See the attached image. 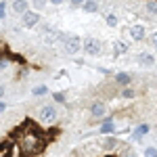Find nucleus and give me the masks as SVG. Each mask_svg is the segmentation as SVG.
<instances>
[{
  "label": "nucleus",
  "instance_id": "f257e3e1",
  "mask_svg": "<svg viewBox=\"0 0 157 157\" xmlns=\"http://www.w3.org/2000/svg\"><path fill=\"white\" fill-rule=\"evenodd\" d=\"M17 149L23 153V157H36L46 149V140L40 136L38 130L27 128V124H25L17 132Z\"/></svg>",
  "mask_w": 157,
  "mask_h": 157
},
{
  "label": "nucleus",
  "instance_id": "f03ea898",
  "mask_svg": "<svg viewBox=\"0 0 157 157\" xmlns=\"http://www.w3.org/2000/svg\"><path fill=\"white\" fill-rule=\"evenodd\" d=\"M36 120L40 126H52L55 121L59 120V111H57L55 105H42L36 111Z\"/></svg>",
  "mask_w": 157,
  "mask_h": 157
},
{
  "label": "nucleus",
  "instance_id": "7ed1b4c3",
  "mask_svg": "<svg viewBox=\"0 0 157 157\" xmlns=\"http://www.w3.org/2000/svg\"><path fill=\"white\" fill-rule=\"evenodd\" d=\"M61 48H63L65 55H78L82 50V38L75 36V34H67V38L61 44Z\"/></svg>",
  "mask_w": 157,
  "mask_h": 157
},
{
  "label": "nucleus",
  "instance_id": "20e7f679",
  "mask_svg": "<svg viewBox=\"0 0 157 157\" xmlns=\"http://www.w3.org/2000/svg\"><path fill=\"white\" fill-rule=\"evenodd\" d=\"M82 50L90 57H98L103 52V42L97 38H82Z\"/></svg>",
  "mask_w": 157,
  "mask_h": 157
},
{
  "label": "nucleus",
  "instance_id": "39448f33",
  "mask_svg": "<svg viewBox=\"0 0 157 157\" xmlns=\"http://www.w3.org/2000/svg\"><path fill=\"white\" fill-rule=\"evenodd\" d=\"M40 19H42V15L38 11H34V9H27V11L21 15V23H23V27H27V29L36 27V25L40 23Z\"/></svg>",
  "mask_w": 157,
  "mask_h": 157
},
{
  "label": "nucleus",
  "instance_id": "423d86ee",
  "mask_svg": "<svg viewBox=\"0 0 157 157\" xmlns=\"http://www.w3.org/2000/svg\"><path fill=\"white\" fill-rule=\"evenodd\" d=\"M107 103L105 101H97V103H92V107H90V120L92 121H101L103 117H107Z\"/></svg>",
  "mask_w": 157,
  "mask_h": 157
},
{
  "label": "nucleus",
  "instance_id": "0eeeda50",
  "mask_svg": "<svg viewBox=\"0 0 157 157\" xmlns=\"http://www.w3.org/2000/svg\"><path fill=\"white\" fill-rule=\"evenodd\" d=\"M128 36H130V40H134V42H143L147 38V27L143 23L128 25Z\"/></svg>",
  "mask_w": 157,
  "mask_h": 157
},
{
  "label": "nucleus",
  "instance_id": "6e6552de",
  "mask_svg": "<svg viewBox=\"0 0 157 157\" xmlns=\"http://www.w3.org/2000/svg\"><path fill=\"white\" fill-rule=\"evenodd\" d=\"M40 36H42V40H44L46 44H57V40H59V29H55L52 25H44L42 32H40Z\"/></svg>",
  "mask_w": 157,
  "mask_h": 157
},
{
  "label": "nucleus",
  "instance_id": "1a4fd4ad",
  "mask_svg": "<svg viewBox=\"0 0 157 157\" xmlns=\"http://www.w3.org/2000/svg\"><path fill=\"white\" fill-rule=\"evenodd\" d=\"M120 145H121V143H120V138H117L115 134H107V138L101 143V149H103L105 153H113Z\"/></svg>",
  "mask_w": 157,
  "mask_h": 157
},
{
  "label": "nucleus",
  "instance_id": "9d476101",
  "mask_svg": "<svg viewBox=\"0 0 157 157\" xmlns=\"http://www.w3.org/2000/svg\"><path fill=\"white\" fill-rule=\"evenodd\" d=\"M136 63L140 65V67H155V57L151 55V52H138V57H136Z\"/></svg>",
  "mask_w": 157,
  "mask_h": 157
},
{
  "label": "nucleus",
  "instance_id": "9b49d317",
  "mask_svg": "<svg viewBox=\"0 0 157 157\" xmlns=\"http://www.w3.org/2000/svg\"><path fill=\"white\" fill-rule=\"evenodd\" d=\"M115 130H117V128H115V120H113V117H103V124H101L98 132L107 136V134H115Z\"/></svg>",
  "mask_w": 157,
  "mask_h": 157
},
{
  "label": "nucleus",
  "instance_id": "f8f14e48",
  "mask_svg": "<svg viewBox=\"0 0 157 157\" xmlns=\"http://www.w3.org/2000/svg\"><path fill=\"white\" fill-rule=\"evenodd\" d=\"M111 48H113V57H121V55H128L130 44L124 42V40H115V42L111 44Z\"/></svg>",
  "mask_w": 157,
  "mask_h": 157
},
{
  "label": "nucleus",
  "instance_id": "ddd939ff",
  "mask_svg": "<svg viewBox=\"0 0 157 157\" xmlns=\"http://www.w3.org/2000/svg\"><path fill=\"white\" fill-rule=\"evenodd\" d=\"M113 84L121 86V88H124V86H130L132 84V75H130L128 71H117L115 75H113Z\"/></svg>",
  "mask_w": 157,
  "mask_h": 157
},
{
  "label": "nucleus",
  "instance_id": "4468645a",
  "mask_svg": "<svg viewBox=\"0 0 157 157\" xmlns=\"http://www.w3.org/2000/svg\"><path fill=\"white\" fill-rule=\"evenodd\" d=\"M27 9H29V0H13L11 2V11L15 15H23Z\"/></svg>",
  "mask_w": 157,
  "mask_h": 157
},
{
  "label": "nucleus",
  "instance_id": "2eb2a0df",
  "mask_svg": "<svg viewBox=\"0 0 157 157\" xmlns=\"http://www.w3.org/2000/svg\"><path fill=\"white\" fill-rule=\"evenodd\" d=\"M151 132V126H149V124H138V126H136V128H134V132H132V138L134 140H140V138H145L147 134Z\"/></svg>",
  "mask_w": 157,
  "mask_h": 157
},
{
  "label": "nucleus",
  "instance_id": "dca6fc26",
  "mask_svg": "<svg viewBox=\"0 0 157 157\" xmlns=\"http://www.w3.org/2000/svg\"><path fill=\"white\" fill-rule=\"evenodd\" d=\"M80 9H82L84 13H98V9H101V6H98L97 0H84Z\"/></svg>",
  "mask_w": 157,
  "mask_h": 157
},
{
  "label": "nucleus",
  "instance_id": "f3484780",
  "mask_svg": "<svg viewBox=\"0 0 157 157\" xmlns=\"http://www.w3.org/2000/svg\"><path fill=\"white\" fill-rule=\"evenodd\" d=\"M120 97L126 98V101H132V98L136 97V90H134L132 86H124V88L120 90Z\"/></svg>",
  "mask_w": 157,
  "mask_h": 157
},
{
  "label": "nucleus",
  "instance_id": "a211bd4d",
  "mask_svg": "<svg viewBox=\"0 0 157 157\" xmlns=\"http://www.w3.org/2000/svg\"><path fill=\"white\" fill-rule=\"evenodd\" d=\"M44 94H48V86L46 84H40V86H34L32 88V97L40 98V97H44Z\"/></svg>",
  "mask_w": 157,
  "mask_h": 157
},
{
  "label": "nucleus",
  "instance_id": "6ab92c4d",
  "mask_svg": "<svg viewBox=\"0 0 157 157\" xmlns=\"http://www.w3.org/2000/svg\"><path fill=\"white\" fill-rule=\"evenodd\" d=\"M105 23H107L109 27H117V25H120V17H117L115 13H107V15H105Z\"/></svg>",
  "mask_w": 157,
  "mask_h": 157
},
{
  "label": "nucleus",
  "instance_id": "aec40b11",
  "mask_svg": "<svg viewBox=\"0 0 157 157\" xmlns=\"http://www.w3.org/2000/svg\"><path fill=\"white\" fill-rule=\"evenodd\" d=\"M46 4H48V0H32V2H29V6H32V9H34V11H44V9H46Z\"/></svg>",
  "mask_w": 157,
  "mask_h": 157
},
{
  "label": "nucleus",
  "instance_id": "412c9836",
  "mask_svg": "<svg viewBox=\"0 0 157 157\" xmlns=\"http://www.w3.org/2000/svg\"><path fill=\"white\" fill-rule=\"evenodd\" d=\"M145 11L149 15H157V0H145Z\"/></svg>",
  "mask_w": 157,
  "mask_h": 157
},
{
  "label": "nucleus",
  "instance_id": "4be33fe9",
  "mask_svg": "<svg viewBox=\"0 0 157 157\" xmlns=\"http://www.w3.org/2000/svg\"><path fill=\"white\" fill-rule=\"evenodd\" d=\"M52 98H55L57 103H61V105H65V103H67V97H65V92H52Z\"/></svg>",
  "mask_w": 157,
  "mask_h": 157
},
{
  "label": "nucleus",
  "instance_id": "5701e85b",
  "mask_svg": "<svg viewBox=\"0 0 157 157\" xmlns=\"http://www.w3.org/2000/svg\"><path fill=\"white\" fill-rule=\"evenodd\" d=\"M143 157H157V149L155 147H147L145 153H143Z\"/></svg>",
  "mask_w": 157,
  "mask_h": 157
},
{
  "label": "nucleus",
  "instance_id": "b1692460",
  "mask_svg": "<svg viewBox=\"0 0 157 157\" xmlns=\"http://www.w3.org/2000/svg\"><path fill=\"white\" fill-rule=\"evenodd\" d=\"M4 15H6V2L2 0V2H0V21L4 19Z\"/></svg>",
  "mask_w": 157,
  "mask_h": 157
},
{
  "label": "nucleus",
  "instance_id": "393cba45",
  "mask_svg": "<svg viewBox=\"0 0 157 157\" xmlns=\"http://www.w3.org/2000/svg\"><path fill=\"white\" fill-rule=\"evenodd\" d=\"M120 157H136V153H134L132 149H124V151H121V155Z\"/></svg>",
  "mask_w": 157,
  "mask_h": 157
},
{
  "label": "nucleus",
  "instance_id": "a878e982",
  "mask_svg": "<svg viewBox=\"0 0 157 157\" xmlns=\"http://www.w3.org/2000/svg\"><path fill=\"white\" fill-rule=\"evenodd\" d=\"M149 42H151V46H153V48H157V32H153V34L149 36Z\"/></svg>",
  "mask_w": 157,
  "mask_h": 157
},
{
  "label": "nucleus",
  "instance_id": "bb28decb",
  "mask_svg": "<svg viewBox=\"0 0 157 157\" xmlns=\"http://www.w3.org/2000/svg\"><path fill=\"white\" fill-rule=\"evenodd\" d=\"M6 67H9V61H6L4 57H2V55H0V69H6Z\"/></svg>",
  "mask_w": 157,
  "mask_h": 157
},
{
  "label": "nucleus",
  "instance_id": "cd10ccee",
  "mask_svg": "<svg viewBox=\"0 0 157 157\" xmlns=\"http://www.w3.org/2000/svg\"><path fill=\"white\" fill-rule=\"evenodd\" d=\"M65 75H67V71H65V69H61V71L55 73V80H61V78H65Z\"/></svg>",
  "mask_w": 157,
  "mask_h": 157
},
{
  "label": "nucleus",
  "instance_id": "c85d7f7f",
  "mask_svg": "<svg viewBox=\"0 0 157 157\" xmlns=\"http://www.w3.org/2000/svg\"><path fill=\"white\" fill-rule=\"evenodd\" d=\"M82 2H84V0H69V4H71L73 9H78V6H82Z\"/></svg>",
  "mask_w": 157,
  "mask_h": 157
},
{
  "label": "nucleus",
  "instance_id": "c756f323",
  "mask_svg": "<svg viewBox=\"0 0 157 157\" xmlns=\"http://www.w3.org/2000/svg\"><path fill=\"white\" fill-rule=\"evenodd\" d=\"M67 0H48V4H55V6H61V4H65Z\"/></svg>",
  "mask_w": 157,
  "mask_h": 157
},
{
  "label": "nucleus",
  "instance_id": "7c9ffc66",
  "mask_svg": "<svg viewBox=\"0 0 157 157\" xmlns=\"http://www.w3.org/2000/svg\"><path fill=\"white\" fill-rule=\"evenodd\" d=\"M4 111H6V103L0 98V113H4Z\"/></svg>",
  "mask_w": 157,
  "mask_h": 157
},
{
  "label": "nucleus",
  "instance_id": "2f4dec72",
  "mask_svg": "<svg viewBox=\"0 0 157 157\" xmlns=\"http://www.w3.org/2000/svg\"><path fill=\"white\" fill-rule=\"evenodd\" d=\"M0 98H4V86L0 84Z\"/></svg>",
  "mask_w": 157,
  "mask_h": 157
}]
</instances>
